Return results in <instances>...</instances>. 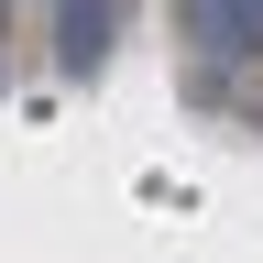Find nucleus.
Wrapping results in <instances>:
<instances>
[{
  "mask_svg": "<svg viewBox=\"0 0 263 263\" xmlns=\"http://www.w3.org/2000/svg\"><path fill=\"white\" fill-rule=\"evenodd\" d=\"M176 33H186L209 66H219V55H252V44H263V0H176Z\"/></svg>",
  "mask_w": 263,
  "mask_h": 263,
  "instance_id": "nucleus-1",
  "label": "nucleus"
},
{
  "mask_svg": "<svg viewBox=\"0 0 263 263\" xmlns=\"http://www.w3.org/2000/svg\"><path fill=\"white\" fill-rule=\"evenodd\" d=\"M55 33H66V66L88 77V66L110 55V0H55Z\"/></svg>",
  "mask_w": 263,
  "mask_h": 263,
  "instance_id": "nucleus-2",
  "label": "nucleus"
}]
</instances>
